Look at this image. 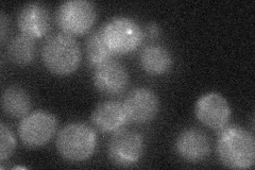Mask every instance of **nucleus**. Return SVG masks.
Masks as SVG:
<instances>
[{
	"instance_id": "obj_1",
	"label": "nucleus",
	"mask_w": 255,
	"mask_h": 170,
	"mask_svg": "<svg viewBox=\"0 0 255 170\" xmlns=\"http://www.w3.org/2000/svg\"><path fill=\"white\" fill-rule=\"evenodd\" d=\"M217 156L222 165L231 169H249L255 163L253 134L235 125L220 130L217 140Z\"/></svg>"
},
{
	"instance_id": "obj_2",
	"label": "nucleus",
	"mask_w": 255,
	"mask_h": 170,
	"mask_svg": "<svg viewBox=\"0 0 255 170\" xmlns=\"http://www.w3.org/2000/svg\"><path fill=\"white\" fill-rule=\"evenodd\" d=\"M46 68L58 76H67L76 71L81 63L82 53L77 40L68 34L58 33L48 38L42 49Z\"/></svg>"
},
{
	"instance_id": "obj_3",
	"label": "nucleus",
	"mask_w": 255,
	"mask_h": 170,
	"mask_svg": "<svg viewBox=\"0 0 255 170\" xmlns=\"http://www.w3.org/2000/svg\"><path fill=\"white\" fill-rule=\"evenodd\" d=\"M97 134L83 123H73L62 128L57 136V150L68 162L79 163L89 160L97 148Z\"/></svg>"
},
{
	"instance_id": "obj_4",
	"label": "nucleus",
	"mask_w": 255,
	"mask_h": 170,
	"mask_svg": "<svg viewBox=\"0 0 255 170\" xmlns=\"http://www.w3.org/2000/svg\"><path fill=\"white\" fill-rule=\"evenodd\" d=\"M100 30L114 54H127L136 50L143 40L141 27L132 18L124 16L110 19Z\"/></svg>"
},
{
	"instance_id": "obj_5",
	"label": "nucleus",
	"mask_w": 255,
	"mask_h": 170,
	"mask_svg": "<svg viewBox=\"0 0 255 170\" xmlns=\"http://www.w3.org/2000/svg\"><path fill=\"white\" fill-rule=\"evenodd\" d=\"M97 18L92 2L86 0H69L63 2L57 11L55 19L65 34L83 35L89 32Z\"/></svg>"
},
{
	"instance_id": "obj_6",
	"label": "nucleus",
	"mask_w": 255,
	"mask_h": 170,
	"mask_svg": "<svg viewBox=\"0 0 255 170\" xmlns=\"http://www.w3.org/2000/svg\"><path fill=\"white\" fill-rule=\"evenodd\" d=\"M58 128V120L49 112L36 111L23 117L18 126V136L30 148H39L51 141Z\"/></svg>"
},
{
	"instance_id": "obj_7",
	"label": "nucleus",
	"mask_w": 255,
	"mask_h": 170,
	"mask_svg": "<svg viewBox=\"0 0 255 170\" xmlns=\"http://www.w3.org/2000/svg\"><path fill=\"white\" fill-rule=\"evenodd\" d=\"M143 139L140 133L132 130L114 132L108 145L112 163L119 167H130L137 163L143 152Z\"/></svg>"
},
{
	"instance_id": "obj_8",
	"label": "nucleus",
	"mask_w": 255,
	"mask_h": 170,
	"mask_svg": "<svg viewBox=\"0 0 255 170\" xmlns=\"http://www.w3.org/2000/svg\"><path fill=\"white\" fill-rule=\"evenodd\" d=\"M195 113L198 120L205 127L213 130H221L229 123L231 108L222 95L209 93L198 99Z\"/></svg>"
},
{
	"instance_id": "obj_9",
	"label": "nucleus",
	"mask_w": 255,
	"mask_h": 170,
	"mask_svg": "<svg viewBox=\"0 0 255 170\" xmlns=\"http://www.w3.org/2000/svg\"><path fill=\"white\" fill-rule=\"evenodd\" d=\"M123 105L128 121L134 124H146L155 118L159 102L154 92L149 88L138 87L128 94Z\"/></svg>"
},
{
	"instance_id": "obj_10",
	"label": "nucleus",
	"mask_w": 255,
	"mask_h": 170,
	"mask_svg": "<svg viewBox=\"0 0 255 170\" xmlns=\"http://www.w3.org/2000/svg\"><path fill=\"white\" fill-rule=\"evenodd\" d=\"M93 81L101 94L116 96L126 91L129 84V74L121 62L111 59L96 66Z\"/></svg>"
},
{
	"instance_id": "obj_11",
	"label": "nucleus",
	"mask_w": 255,
	"mask_h": 170,
	"mask_svg": "<svg viewBox=\"0 0 255 170\" xmlns=\"http://www.w3.org/2000/svg\"><path fill=\"white\" fill-rule=\"evenodd\" d=\"M17 26L21 34L33 39L41 38L50 29L49 12L41 3H28L18 13Z\"/></svg>"
},
{
	"instance_id": "obj_12",
	"label": "nucleus",
	"mask_w": 255,
	"mask_h": 170,
	"mask_svg": "<svg viewBox=\"0 0 255 170\" xmlns=\"http://www.w3.org/2000/svg\"><path fill=\"white\" fill-rule=\"evenodd\" d=\"M178 155L190 163L205 160L211 153V142L207 135L198 129H187L175 141Z\"/></svg>"
},
{
	"instance_id": "obj_13",
	"label": "nucleus",
	"mask_w": 255,
	"mask_h": 170,
	"mask_svg": "<svg viewBox=\"0 0 255 170\" xmlns=\"http://www.w3.org/2000/svg\"><path fill=\"white\" fill-rule=\"evenodd\" d=\"M92 123L99 131L114 133L128 121L123 103L118 101H106L100 103L92 113Z\"/></svg>"
},
{
	"instance_id": "obj_14",
	"label": "nucleus",
	"mask_w": 255,
	"mask_h": 170,
	"mask_svg": "<svg viewBox=\"0 0 255 170\" xmlns=\"http://www.w3.org/2000/svg\"><path fill=\"white\" fill-rule=\"evenodd\" d=\"M141 68L149 75L161 76L168 72L173 64L172 56L166 48L150 45L143 48L139 55Z\"/></svg>"
},
{
	"instance_id": "obj_15",
	"label": "nucleus",
	"mask_w": 255,
	"mask_h": 170,
	"mask_svg": "<svg viewBox=\"0 0 255 170\" xmlns=\"http://www.w3.org/2000/svg\"><path fill=\"white\" fill-rule=\"evenodd\" d=\"M1 105L5 114L13 118H23L29 114L31 99L22 87L13 85L7 87L2 94Z\"/></svg>"
},
{
	"instance_id": "obj_16",
	"label": "nucleus",
	"mask_w": 255,
	"mask_h": 170,
	"mask_svg": "<svg viewBox=\"0 0 255 170\" xmlns=\"http://www.w3.org/2000/svg\"><path fill=\"white\" fill-rule=\"evenodd\" d=\"M7 56L16 65L25 66L30 64L35 55L33 38L23 34L15 36L7 45Z\"/></svg>"
},
{
	"instance_id": "obj_17",
	"label": "nucleus",
	"mask_w": 255,
	"mask_h": 170,
	"mask_svg": "<svg viewBox=\"0 0 255 170\" xmlns=\"http://www.w3.org/2000/svg\"><path fill=\"white\" fill-rule=\"evenodd\" d=\"M86 53L89 62L95 66L111 60L114 55L103 39L101 30L95 31L90 35L86 43Z\"/></svg>"
},
{
	"instance_id": "obj_18",
	"label": "nucleus",
	"mask_w": 255,
	"mask_h": 170,
	"mask_svg": "<svg viewBox=\"0 0 255 170\" xmlns=\"http://www.w3.org/2000/svg\"><path fill=\"white\" fill-rule=\"evenodd\" d=\"M16 147V140L11 129L3 123L0 124V161L10 159Z\"/></svg>"
},
{
	"instance_id": "obj_19",
	"label": "nucleus",
	"mask_w": 255,
	"mask_h": 170,
	"mask_svg": "<svg viewBox=\"0 0 255 170\" xmlns=\"http://www.w3.org/2000/svg\"><path fill=\"white\" fill-rule=\"evenodd\" d=\"M7 25H9V21H7L6 16L1 13L0 14V39H1V43H3L5 39Z\"/></svg>"
},
{
	"instance_id": "obj_20",
	"label": "nucleus",
	"mask_w": 255,
	"mask_h": 170,
	"mask_svg": "<svg viewBox=\"0 0 255 170\" xmlns=\"http://www.w3.org/2000/svg\"><path fill=\"white\" fill-rule=\"evenodd\" d=\"M148 33L151 36H157L158 35L159 29H158V26L156 25V23H153V22L149 23V25H148Z\"/></svg>"
}]
</instances>
